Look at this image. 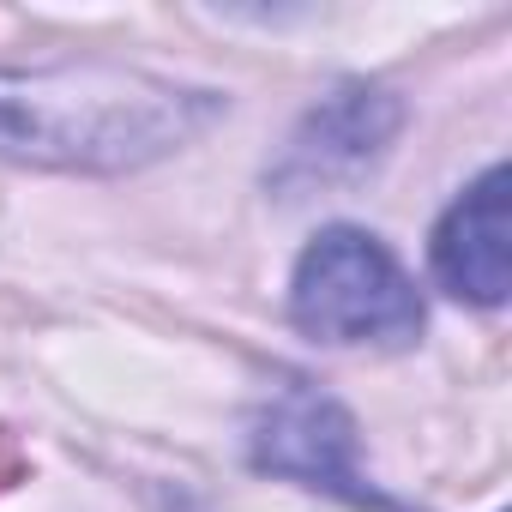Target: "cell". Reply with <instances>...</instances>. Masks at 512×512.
Masks as SVG:
<instances>
[{
    "instance_id": "cell-2",
    "label": "cell",
    "mask_w": 512,
    "mask_h": 512,
    "mask_svg": "<svg viewBox=\"0 0 512 512\" xmlns=\"http://www.w3.org/2000/svg\"><path fill=\"white\" fill-rule=\"evenodd\" d=\"M290 314L314 344H380L398 350L422 332L416 284L362 229H326L290 284Z\"/></svg>"
},
{
    "instance_id": "cell-1",
    "label": "cell",
    "mask_w": 512,
    "mask_h": 512,
    "mask_svg": "<svg viewBox=\"0 0 512 512\" xmlns=\"http://www.w3.org/2000/svg\"><path fill=\"white\" fill-rule=\"evenodd\" d=\"M211 115V91L115 67L0 73V151L43 169H133L193 139Z\"/></svg>"
},
{
    "instance_id": "cell-5",
    "label": "cell",
    "mask_w": 512,
    "mask_h": 512,
    "mask_svg": "<svg viewBox=\"0 0 512 512\" xmlns=\"http://www.w3.org/2000/svg\"><path fill=\"white\" fill-rule=\"evenodd\" d=\"M512 223H506V169H488L476 187H464V199H452V211L434 229V278L440 290H452L458 302L476 308H500L512 290V247H506Z\"/></svg>"
},
{
    "instance_id": "cell-3",
    "label": "cell",
    "mask_w": 512,
    "mask_h": 512,
    "mask_svg": "<svg viewBox=\"0 0 512 512\" xmlns=\"http://www.w3.org/2000/svg\"><path fill=\"white\" fill-rule=\"evenodd\" d=\"M253 464L272 470V476H290L302 488H320V494H338L350 506H374V512H392L386 494H374L356 470V422L344 404H332L326 392H308V386H290L284 398H272L253 422Z\"/></svg>"
},
{
    "instance_id": "cell-4",
    "label": "cell",
    "mask_w": 512,
    "mask_h": 512,
    "mask_svg": "<svg viewBox=\"0 0 512 512\" xmlns=\"http://www.w3.org/2000/svg\"><path fill=\"white\" fill-rule=\"evenodd\" d=\"M398 121H404V109H398L392 91H380V85H350V91H338L332 103H320V109L296 127V139H290V151H284V163H278V187H284V193H308V187L362 175V169L392 145Z\"/></svg>"
}]
</instances>
